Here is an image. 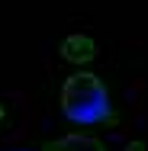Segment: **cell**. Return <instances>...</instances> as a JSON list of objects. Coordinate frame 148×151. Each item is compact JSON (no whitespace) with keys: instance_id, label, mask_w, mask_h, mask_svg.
I'll return each mask as SVG.
<instances>
[{"instance_id":"cell-1","label":"cell","mask_w":148,"mask_h":151,"mask_svg":"<svg viewBox=\"0 0 148 151\" xmlns=\"http://www.w3.org/2000/svg\"><path fill=\"white\" fill-rule=\"evenodd\" d=\"M61 113L71 122H81V125H110L116 119L103 81L87 74V71L71 74L61 84Z\"/></svg>"},{"instance_id":"cell-2","label":"cell","mask_w":148,"mask_h":151,"mask_svg":"<svg viewBox=\"0 0 148 151\" xmlns=\"http://www.w3.org/2000/svg\"><path fill=\"white\" fill-rule=\"evenodd\" d=\"M42 151H106V148H103V142H97L93 135H64V138L48 142Z\"/></svg>"},{"instance_id":"cell-3","label":"cell","mask_w":148,"mask_h":151,"mask_svg":"<svg viewBox=\"0 0 148 151\" xmlns=\"http://www.w3.org/2000/svg\"><path fill=\"white\" fill-rule=\"evenodd\" d=\"M93 42H90L87 35H71L68 42H64V48H61V55L64 58H74V61H87V58H93Z\"/></svg>"}]
</instances>
